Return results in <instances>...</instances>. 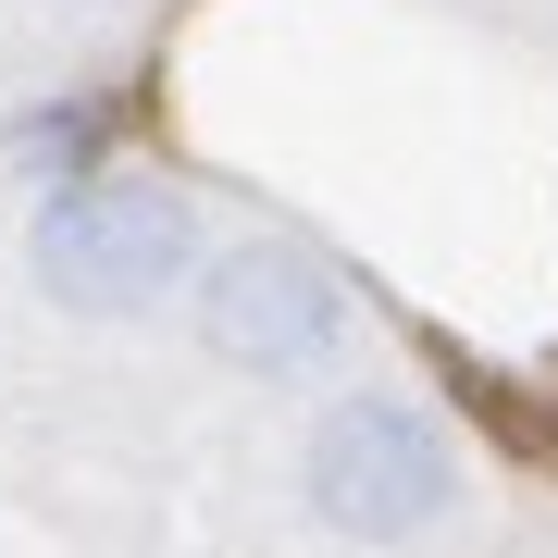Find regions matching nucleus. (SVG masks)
<instances>
[{"label":"nucleus","instance_id":"f257e3e1","mask_svg":"<svg viewBox=\"0 0 558 558\" xmlns=\"http://www.w3.org/2000/svg\"><path fill=\"white\" fill-rule=\"evenodd\" d=\"M286 497L348 558H422V546H447L472 521V459H459L435 398L360 373L336 398H311L299 447H286Z\"/></svg>","mask_w":558,"mask_h":558},{"label":"nucleus","instance_id":"f03ea898","mask_svg":"<svg viewBox=\"0 0 558 558\" xmlns=\"http://www.w3.org/2000/svg\"><path fill=\"white\" fill-rule=\"evenodd\" d=\"M199 260H211L199 186L149 174V161H100V174L25 199V286H38L50 323H100V336L161 323V311H186Z\"/></svg>","mask_w":558,"mask_h":558},{"label":"nucleus","instance_id":"7ed1b4c3","mask_svg":"<svg viewBox=\"0 0 558 558\" xmlns=\"http://www.w3.org/2000/svg\"><path fill=\"white\" fill-rule=\"evenodd\" d=\"M186 348L236 385H323L360 348V286L311 236H286V223L211 236L199 286H186Z\"/></svg>","mask_w":558,"mask_h":558},{"label":"nucleus","instance_id":"20e7f679","mask_svg":"<svg viewBox=\"0 0 558 558\" xmlns=\"http://www.w3.org/2000/svg\"><path fill=\"white\" fill-rule=\"evenodd\" d=\"M100 100H25L13 124H0V174H25V199L38 186H75V174H100L112 161V137H100Z\"/></svg>","mask_w":558,"mask_h":558},{"label":"nucleus","instance_id":"39448f33","mask_svg":"<svg viewBox=\"0 0 558 558\" xmlns=\"http://www.w3.org/2000/svg\"><path fill=\"white\" fill-rule=\"evenodd\" d=\"M62 13H87V25H100V13H137V0H62Z\"/></svg>","mask_w":558,"mask_h":558}]
</instances>
